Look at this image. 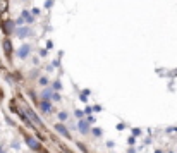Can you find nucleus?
<instances>
[{
    "instance_id": "obj_1",
    "label": "nucleus",
    "mask_w": 177,
    "mask_h": 153,
    "mask_svg": "<svg viewBox=\"0 0 177 153\" xmlns=\"http://www.w3.org/2000/svg\"><path fill=\"white\" fill-rule=\"evenodd\" d=\"M26 115H28V117H29V119H31V122L35 124V126H36V127H40V129H41V127H43V126H41V122H40V120H38V117H36V115H35V114H33V110H29V109H26Z\"/></svg>"
},
{
    "instance_id": "obj_2",
    "label": "nucleus",
    "mask_w": 177,
    "mask_h": 153,
    "mask_svg": "<svg viewBox=\"0 0 177 153\" xmlns=\"http://www.w3.org/2000/svg\"><path fill=\"white\" fill-rule=\"evenodd\" d=\"M26 143H28V146H29L31 150H40V143L36 140H33L31 136H26Z\"/></svg>"
},
{
    "instance_id": "obj_3",
    "label": "nucleus",
    "mask_w": 177,
    "mask_h": 153,
    "mask_svg": "<svg viewBox=\"0 0 177 153\" xmlns=\"http://www.w3.org/2000/svg\"><path fill=\"white\" fill-rule=\"evenodd\" d=\"M4 50H5V53H7V55H10V53H12V45H10L9 40H4Z\"/></svg>"
},
{
    "instance_id": "obj_4",
    "label": "nucleus",
    "mask_w": 177,
    "mask_h": 153,
    "mask_svg": "<svg viewBox=\"0 0 177 153\" xmlns=\"http://www.w3.org/2000/svg\"><path fill=\"white\" fill-rule=\"evenodd\" d=\"M28 53H29V47H28V45L21 47V50H19V57L24 59V57H28Z\"/></svg>"
},
{
    "instance_id": "obj_5",
    "label": "nucleus",
    "mask_w": 177,
    "mask_h": 153,
    "mask_svg": "<svg viewBox=\"0 0 177 153\" xmlns=\"http://www.w3.org/2000/svg\"><path fill=\"white\" fill-rule=\"evenodd\" d=\"M78 127H79V131L81 132H88V122L86 120H79Z\"/></svg>"
},
{
    "instance_id": "obj_6",
    "label": "nucleus",
    "mask_w": 177,
    "mask_h": 153,
    "mask_svg": "<svg viewBox=\"0 0 177 153\" xmlns=\"http://www.w3.org/2000/svg\"><path fill=\"white\" fill-rule=\"evenodd\" d=\"M55 129H57L59 132H60V134H64V136H69V131H67V129H65L64 126H60V124H57V126H55Z\"/></svg>"
},
{
    "instance_id": "obj_7",
    "label": "nucleus",
    "mask_w": 177,
    "mask_h": 153,
    "mask_svg": "<svg viewBox=\"0 0 177 153\" xmlns=\"http://www.w3.org/2000/svg\"><path fill=\"white\" fill-rule=\"evenodd\" d=\"M17 35H19V36H21V38H22V36L29 35V29H28V28H19V29H17Z\"/></svg>"
},
{
    "instance_id": "obj_8",
    "label": "nucleus",
    "mask_w": 177,
    "mask_h": 153,
    "mask_svg": "<svg viewBox=\"0 0 177 153\" xmlns=\"http://www.w3.org/2000/svg\"><path fill=\"white\" fill-rule=\"evenodd\" d=\"M41 110H43V112H52L53 107H50V103H47V101H43V103H41Z\"/></svg>"
},
{
    "instance_id": "obj_9",
    "label": "nucleus",
    "mask_w": 177,
    "mask_h": 153,
    "mask_svg": "<svg viewBox=\"0 0 177 153\" xmlns=\"http://www.w3.org/2000/svg\"><path fill=\"white\" fill-rule=\"evenodd\" d=\"M59 117H60V120H65V119H67V114H65V112H60Z\"/></svg>"
},
{
    "instance_id": "obj_10",
    "label": "nucleus",
    "mask_w": 177,
    "mask_h": 153,
    "mask_svg": "<svg viewBox=\"0 0 177 153\" xmlns=\"http://www.w3.org/2000/svg\"><path fill=\"white\" fill-rule=\"evenodd\" d=\"M7 26H5V31H12V22H5Z\"/></svg>"
},
{
    "instance_id": "obj_11",
    "label": "nucleus",
    "mask_w": 177,
    "mask_h": 153,
    "mask_svg": "<svg viewBox=\"0 0 177 153\" xmlns=\"http://www.w3.org/2000/svg\"><path fill=\"white\" fill-rule=\"evenodd\" d=\"M50 93H52V91H48V90H47V91L43 93V98H50Z\"/></svg>"
}]
</instances>
